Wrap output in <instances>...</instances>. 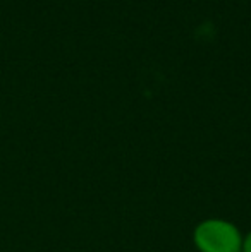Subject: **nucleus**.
Wrapping results in <instances>:
<instances>
[{"mask_svg": "<svg viewBox=\"0 0 251 252\" xmlns=\"http://www.w3.org/2000/svg\"><path fill=\"white\" fill-rule=\"evenodd\" d=\"M241 252H251V230L248 233H243Z\"/></svg>", "mask_w": 251, "mask_h": 252, "instance_id": "nucleus-2", "label": "nucleus"}, {"mask_svg": "<svg viewBox=\"0 0 251 252\" xmlns=\"http://www.w3.org/2000/svg\"><path fill=\"white\" fill-rule=\"evenodd\" d=\"M193 244L198 252H241L243 232L229 220L207 218L194 226Z\"/></svg>", "mask_w": 251, "mask_h": 252, "instance_id": "nucleus-1", "label": "nucleus"}]
</instances>
